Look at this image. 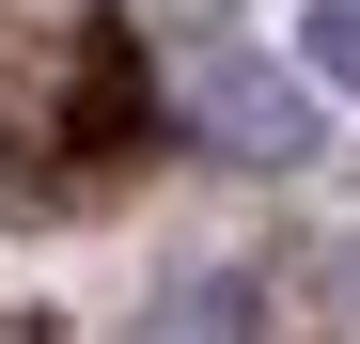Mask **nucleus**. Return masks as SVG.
Segmentation results:
<instances>
[{
  "label": "nucleus",
  "mask_w": 360,
  "mask_h": 344,
  "mask_svg": "<svg viewBox=\"0 0 360 344\" xmlns=\"http://www.w3.org/2000/svg\"><path fill=\"white\" fill-rule=\"evenodd\" d=\"M188 126L219 157H251V172H297V157H314V79L251 63V47H204V63H188Z\"/></svg>",
  "instance_id": "1"
},
{
  "label": "nucleus",
  "mask_w": 360,
  "mask_h": 344,
  "mask_svg": "<svg viewBox=\"0 0 360 344\" xmlns=\"http://www.w3.org/2000/svg\"><path fill=\"white\" fill-rule=\"evenodd\" d=\"M141 344H251V298H235V282H172L141 313Z\"/></svg>",
  "instance_id": "2"
},
{
  "label": "nucleus",
  "mask_w": 360,
  "mask_h": 344,
  "mask_svg": "<svg viewBox=\"0 0 360 344\" xmlns=\"http://www.w3.org/2000/svg\"><path fill=\"white\" fill-rule=\"evenodd\" d=\"M297 47H314L329 94H360V0H314V16H297Z\"/></svg>",
  "instance_id": "3"
},
{
  "label": "nucleus",
  "mask_w": 360,
  "mask_h": 344,
  "mask_svg": "<svg viewBox=\"0 0 360 344\" xmlns=\"http://www.w3.org/2000/svg\"><path fill=\"white\" fill-rule=\"evenodd\" d=\"M329 313H345V329H360V235H345V251H329Z\"/></svg>",
  "instance_id": "4"
}]
</instances>
